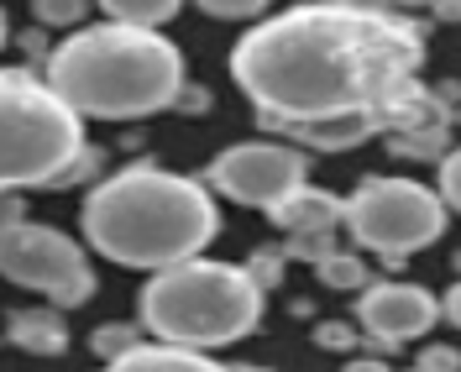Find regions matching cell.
I'll list each match as a JSON object with an SVG mask.
<instances>
[{
    "instance_id": "cell-30",
    "label": "cell",
    "mask_w": 461,
    "mask_h": 372,
    "mask_svg": "<svg viewBox=\"0 0 461 372\" xmlns=\"http://www.w3.org/2000/svg\"><path fill=\"white\" fill-rule=\"evenodd\" d=\"M346 372H393V367H388L383 357H351V362H346Z\"/></svg>"
},
{
    "instance_id": "cell-7",
    "label": "cell",
    "mask_w": 461,
    "mask_h": 372,
    "mask_svg": "<svg viewBox=\"0 0 461 372\" xmlns=\"http://www.w3.org/2000/svg\"><path fill=\"white\" fill-rule=\"evenodd\" d=\"M0 278L37 294L53 310H79L100 288L85 241H74L58 226H42V221H22V226L0 231Z\"/></svg>"
},
{
    "instance_id": "cell-19",
    "label": "cell",
    "mask_w": 461,
    "mask_h": 372,
    "mask_svg": "<svg viewBox=\"0 0 461 372\" xmlns=\"http://www.w3.org/2000/svg\"><path fill=\"white\" fill-rule=\"evenodd\" d=\"M341 247H336V231H315V236H288L284 258L288 262H310V268H320L325 258H336Z\"/></svg>"
},
{
    "instance_id": "cell-12",
    "label": "cell",
    "mask_w": 461,
    "mask_h": 372,
    "mask_svg": "<svg viewBox=\"0 0 461 372\" xmlns=\"http://www.w3.org/2000/svg\"><path fill=\"white\" fill-rule=\"evenodd\" d=\"M267 221L288 236H315V231H336L341 226V195H330V189H315V184H304V189H294L284 204H273L267 210Z\"/></svg>"
},
{
    "instance_id": "cell-20",
    "label": "cell",
    "mask_w": 461,
    "mask_h": 372,
    "mask_svg": "<svg viewBox=\"0 0 461 372\" xmlns=\"http://www.w3.org/2000/svg\"><path fill=\"white\" fill-rule=\"evenodd\" d=\"M435 195L446 200L451 215H461V147H451V152L435 163Z\"/></svg>"
},
{
    "instance_id": "cell-35",
    "label": "cell",
    "mask_w": 461,
    "mask_h": 372,
    "mask_svg": "<svg viewBox=\"0 0 461 372\" xmlns=\"http://www.w3.org/2000/svg\"><path fill=\"white\" fill-rule=\"evenodd\" d=\"M451 268H456V278H461V252H456V258H451Z\"/></svg>"
},
{
    "instance_id": "cell-24",
    "label": "cell",
    "mask_w": 461,
    "mask_h": 372,
    "mask_svg": "<svg viewBox=\"0 0 461 372\" xmlns=\"http://www.w3.org/2000/svg\"><path fill=\"white\" fill-rule=\"evenodd\" d=\"M414 367L420 372H461V351L456 346H446V341H425Z\"/></svg>"
},
{
    "instance_id": "cell-4",
    "label": "cell",
    "mask_w": 461,
    "mask_h": 372,
    "mask_svg": "<svg viewBox=\"0 0 461 372\" xmlns=\"http://www.w3.org/2000/svg\"><path fill=\"white\" fill-rule=\"evenodd\" d=\"M267 294L252 284L241 262L221 258H189L163 273H147L137 294V320L152 341L189 346V351H221L252 336L262 325Z\"/></svg>"
},
{
    "instance_id": "cell-37",
    "label": "cell",
    "mask_w": 461,
    "mask_h": 372,
    "mask_svg": "<svg viewBox=\"0 0 461 372\" xmlns=\"http://www.w3.org/2000/svg\"><path fill=\"white\" fill-rule=\"evenodd\" d=\"M409 372H420V367H409Z\"/></svg>"
},
{
    "instance_id": "cell-34",
    "label": "cell",
    "mask_w": 461,
    "mask_h": 372,
    "mask_svg": "<svg viewBox=\"0 0 461 372\" xmlns=\"http://www.w3.org/2000/svg\"><path fill=\"white\" fill-rule=\"evenodd\" d=\"M383 5H388V11H393V5H425V0H383Z\"/></svg>"
},
{
    "instance_id": "cell-18",
    "label": "cell",
    "mask_w": 461,
    "mask_h": 372,
    "mask_svg": "<svg viewBox=\"0 0 461 372\" xmlns=\"http://www.w3.org/2000/svg\"><path fill=\"white\" fill-rule=\"evenodd\" d=\"M393 158H420V163H440L451 152V126L440 132H420V137H383Z\"/></svg>"
},
{
    "instance_id": "cell-6",
    "label": "cell",
    "mask_w": 461,
    "mask_h": 372,
    "mask_svg": "<svg viewBox=\"0 0 461 372\" xmlns=\"http://www.w3.org/2000/svg\"><path fill=\"white\" fill-rule=\"evenodd\" d=\"M446 221H451V210L435 195V184L403 178V173H367L351 195H341L346 236L362 252H377L388 262H403L435 247L446 236Z\"/></svg>"
},
{
    "instance_id": "cell-21",
    "label": "cell",
    "mask_w": 461,
    "mask_h": 372,
    "mask_svg": "<svg viewBox=\"0 0 461 372\" xmlns=\"http://www.w3.org/2000/svg\"><path fill=\"white\" fill-rule=\"evenodd\" d=\"M315 346L320 351H357V346H367V336H362L357 325H346V320H320Z\"/></svg>"
},
{
    "instance_id": "cell-17",
    "label": "cell",
    "mask_w": 461,
    "mask_h": 372,
    "mask_svg": "<svg viewBox=\"0 0 461 372\" xmlns=\"http://www.w3.org/2000/svg\"><path fill=\"white\" fill-rule=\"evenodd\" d=\"M142 341H147L142 320H111V325H100V331L89 336V346H95L100 362H115V357H126L131 346H142Z\"/></svg>"
},
{
    "instance_id": "cell-15",
    "label": "cell",
    "mask_w": 461,
    "mask_h": 372,
    "mask_svg": "<svg viewBox=\"0 0 461 372\" xmlns=\"http://www.w3.org/2000/svg\"><path fill=\"white\" fill-rule=\"evenodd\" d=\"M315 278H320V288H336V294H362V288L373 284L362 252H336V258H325L315 268Z\"/></svg>"
},
{
    "instance_id": "cell-9",
    "label": "cell",
    "mask_w": 461,
    "mask_h": 372,
    "mask_svg": "<svg viewBox=\"0 0 461 372\" xmlns=\"http://www.w3.org/2000/svg\"><path fill=\"white\" fill-rule=\"evenodd\" d=\"M440 320V299L420 284H403V278H377L357 294V331L367 336L377 357L393 351V346H414L425 341Z\"/></svg>"
},
{
    "instance_id": "cell-8",
    "label": "cell",
    "mask_w": 461,
    "mask_h": 372,
    "mask_svg": "<svg viewBox=\"0 0 461 372\" xmlns=\"http://www.w3.org/2000/svg\"><path fill=\"white\" fill-rule=\"evenodd\" d=\"M204 184H210V195L267 215L273 204H284L294 189L310 184V152H299L294 142H273V137H262V142H230L210 158Z\"/></svg>"
},
{
    "instance_id": "cell-5",
    "label": "cell",
    "mask_w": 461,
    "mask_h": 372,
    "mask_svg": "<svg viewBox=\"0 0 461 372\" xmlns=\"http://www.w3.org/2000/svg\"><path fill=\"white\" fill-rule=\"evenodd\" d=\"M85 121L32 68H0V195L58 189L85 152Z\"/></svg>"
},
{
    "instance_id": "cell-25",
    "label": "cell",
    "mask_w": 461,
    "mask_h": 372,
    "mask_svg": "<svg viewBox=\"0 0 461 372\" xmlns=\"http://www.w3.org/2000/svg\"><path fill=\"white\" fill-rule=\"evenodd\" d=\"M100 158H105L100 147H85V152L74 158V168L58 178V189H68V184H85V178H95V184H100Z\"/></svg>"
},
{
    "instance_id": "cell-2",
    "label": "cell",
    "mask_w": 461,
    "mask_h": 372,
    "mask_svg": "<svg viewBox=\"0 0 461 372\" xmlns=\"http://www.w3.org/2000/svg\"><path fill=\"white\" fill-rule=\"evenodd\" d=\"M79 231L89 252H100L115 268L163 273L173 262L200 258L221 236V204L194 173L126 163L85 195Z\"/></svg>"
},
{
    "instance_id": "cell-14",
    "label": "cell",
    "mask_w": 461,
    "mask_h": 372,
    "mask_svg": "<svg viewBox=\"0 0 461 372\" xmlns=\"http://www.w3.org/2000/svg\"><path fill=\"white\" fill-rule=\"evenodd\" d=\"M105 22H121V27H142V32H163L184 11V0H100Z\"/></svg>"
},
{
    "instance_id": "cell-27",
    "label": "cell",
    "mask_w": 461,
    "mask_h": 372,
    "mask_svg": "<svg viewBox=\"0 0 461 372\" xmlns=\"http://www.w3.org/2000/svg\"><path fill=\"white\" fill-rule=\"evenodd\" d=\"M27 221V204L16 200V195H0V231L5 226H22Z\"/></svg>"
},
{
    "instance_id": "cell-32",
    "label": "cell",
    "mask_w": 461,
    "mask_h": 372,
    "mask_svg": "<svg viewBox=\"0 0 461 372\" xmlns=\"http://www.w3.org/2000/svg\"><path fill=\"white\" fill-rule=\"evenodd\" d=\"M226 372H278V367H267V362H236V367H226Z\"/></svg>"
},
{
    "instance_id": "cell-23",
    "label": "cell",
    "mask_w": 461,
    "mask_h": 372,
    "mask_svg": "<svg viewBox=\"0 0 461 372\" xmlns=\"http://www.w3.org/2000/svg\"><path fill=\"white\" fill-rule=\"evenodd\" d=\"M284 247H278V252H258V258L252 262H241V268H247V273H252V284L262 288V294H267V288H278V278H284Z\"/></svg>"
},
{
    "instance_id": "cell-33",
    "label": "cell",
    "mask_w": 461,
    "mask_h": 372,
    "mask_svg": "<svg viewBox=\"0 0 461 372\" xmlns=\"http://www.w3.org/2000/svg\"><path fill=\"white\" fill-rule=\"evenodd\" d=\"M11 42V22H5V11H0V48Z\"/></svg>"
},
{
    "instance_id": "cell-26",
    "label": "cell",
    "mask_w": 461,
    "mask_h": 372,
    "mask_svg": "<svg viewBox=\"0 0 461 372\" xmlns=\"http://www.w3.org/2000/svg\"><path fill=\"white\" fill-rule=\"evenodd\" d=\"M173 111H184V115H200V111H210V89H200V85H184V89H178V100H173Z\"/></svg>"
},
{
    "instance_id": "cell-36",
    "label": "cell",
    "mask_w": 461,
    "mask_h": 372,
    "mask_svg": "<svg viewBox=\"0 0 461 372\" xmlns=\"http://www.w3.org/2000/svg\"><path fill=\"white\" fill-rule=\"evenodd\" d=\"M456 121H461V105H456V111H451V126H456Z\"/></svg>"
},
{
    "instance_id": "cell-28",
    "label": "cell",
    "mask_w": 461,
    "mask_h": 372,
    "mask_svg": "<svg viewBox=\"0 0 461 372\" xmlns=\"http://www.w3.org/2000/svg\"><path fill=\"white\" fill-rule=\"evenodd\" d=\"M440 320H451V325L461 331V278L446 288V299H440Z\"/></svg>"
},
{
    "instance_id": "cell-13",
    "label": "cell",
    "mask_w": 461,
    "mask_h": 372,
    "mask_svg": "<svg viewBox=\"0 0 461 372\" xmlns=\"http://www.w3.org/2000/svg\"><path fill=\"white\" fill-rule=\"evenodd\" d=\"M100 372H226L210 351H189V346H168V341H142L131 346L126 357L100 362Z\"/></svg>"
},
{
    "instance_id": "cell-1",
    "label": "cell",
    "mask_w": 461,
    "mask_h": 372,
    "mask_svg": "<svg viewBox=\"0 0 461 372\" xmlns=\"http://www.w3.org/2000/svg\"><path fill=\"white\" fill-rule=\"evenodd\" d=\"M430 27L409 11H346V5H288L252 22L230 48V79L273 137L288 121L373 115L399 89L420 85Z\"/></svg>"
},
{
    "instance_id": "cell-11",
    "label": "cell",
    "mask_w": 461,
    "mask_h": 372,
    "mask_svg": "<svg viewBox=\"0 0 461 372\" xmlns=\"http://www.w3.org/2000/svg\"><path fill=\"white\" fill-rule=\"evenodd\" d=\"M0 336L16 346V351H27V357H63V351L74 346V336H68V320H63V310H53V304H27V310H11Z\"/></svg>"
},
{
    "instance_id": "cell-3",
    "label": "cell",
    "mask_w": 461,
    "mask_h": 372,
    "mask_svg": "<svg viewBox=\"0 0 461 372\" xmlns=\"http://www.w3.org/2000/svg\"><path fill=\"white\" fill-rule=\"evenodd\" d=\"M42 79L79 121H147L173 111L178 89L189 85L184 53L163 32L121 27V22H85L58 42Z\"/></svg>"
},
{
    "instance_id": "cell-10",
    "label": "cell",
    "mask_w": 461,
    "mask_h": 372,
    "mask_svg": "<svg viewBox=\"0 0 461 372\" xmlns=\"http://www.w3.org/2000/svg\"><path fill=\"white\" fill-rule=\"evenodd\" d=\"M273 137H288L299 152H351L377 137V121L373 115H320V121H288Z\"/></svg>"
},
{
    "instance_id": "cell-31",
    "label": "cell",
    "mask_w": 461,
    "mask_h": 372,
    "mask_svg": "<svg viewBox=\"0 0 461 372\" xmlns=\"http://www.w3.org/2000/svg\"><path fill=\"white\" fill-rule=\"evenodd\" d=\"M325 5H346V11H383V0H325Z\"/></svg>"
},
{
    "instance_id": "cell-16",
    "label": "cell",
    "mask_w": 461,
    "mask_h": 372,
    "mask_svg": "<svg viewBox=\"0 0 461 372\" xmlns=\"http://www.w3.org/2000/svg\"><path fill=\"white\" fill-rule=\"evenodd\" d=\"M27 11L48 32H79L89 22V0H27Z\"/></svg>"
},
{
    "instance_id": "cell-22",
    "label": "cell",
    "mask_w": 461,
    "mask_h": 372,
    "mask_svg": "<svg viewBox=\"0 0 461 372\" xmlns=\"http://www.w3.org/2000/svg\"><path fill=\"white\" fill-rule=\"evenodd\" d=\"M194 5L204 16H215V22H258L273 0H194Z\"/></svg>"
},
{
    "instance_id": "cell-29",
    "label": "cell",
    "mask_w": 461,
    "mask_h": 372,
    "mask_svg": "<svg viewBox=\"0 0 461 372\" xmlns=\"http://www.w3.org/2000/svg\"><path fill=\"white\" fill-rule=\"evenodd\" d=\"M435 22H461V0H425Z\"/></svg>"
}]
</instances>
